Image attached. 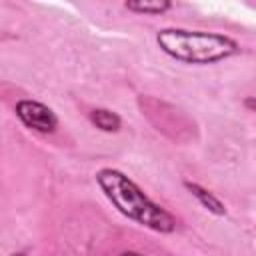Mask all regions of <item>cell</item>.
<instances>
[{
    "label": "cell",
    "instance_id": "6da1fadb",
    "mask_svg": "<svg viewBox=\"0 0 256 256\" xmlns=\"http://www.w3.org/2000/svg\"><path fill=\"white\" fill-rule=\"evenodd\" d=\"M96 182L112 206L126 218L160 234L174 232L176 220L170 212L154 204L126 174L114 168H102L96 172Z\"/></svg>",
    "mask_w": 256,
    "mask_h": 256
},
{
    "label": "cell",
    "instance_id": "7a4b0ae2",
    "mask_svg": "<svg viewBox=\"0 0 256 256\" xmlns=\"http://www.w3.org/2000/svg\"><path fill=\"white\" fill-rule=\"evenodd\" d=\"M156 44L170 58L186 64H214L240 50L238 42L226 34L184 28H162L156 34Z\"/></svg>",
    "mask_w": 256,
    "mask_h": 256
},
{
    "label": "cell",
    "instance_id": "3957f363",
    "mask_svg": "<svg viewBox=\"0 0 256 256\" xmlns=\"http://www.w3.org/2000/svg\"><path fill=\"white\" fill-rule=\"evenodd\" d=\"M16 116L20 118V122L26 128L42 132V134H52L58 126V118L52 112V108H48L46 104L36 102V100H18Z\"/></svg>",
    "mask_w": 256,
    "mask_h": 256
},
{
    "label": "cell",
    "instance_id": "277c9868",
    "mask_svg": "<svg viewBox=\"0 0 256 256\" xmlns=\"http://www.w3.org/2000/svg\"><path fill=\"white\" fill-rule=\"evenodd\" d=\"M184 186L190 190V194H192L208 212H212V214H216V216H224V214H226L224 204H222L210 190H206V188H202L200 184H194V182H184Z\"/></svg>",
    "mask_w": 256,
    "mask_h": 256
},
{
    "label": "cell",
    "instance_id": "5b68a950",
    "mask_svg": "<svg viewBox=\"0 0 256 256\" xmlns=\"http://www.w3.org/2000/svg\"><path fill=\"white\" fill-rule=\"evenodd\" d=\"M124 6H126V10L136 12V14L156 16V14H162V12L170 10L172 4L168 0H128Z\"/></svg>",
    "mask_w": 256,
    "mask_h": 256
},
{
    "label": "cell",
    "instance_id": "8992f818",
    "mask_svg": "<svg viewBox=\"0 0 256 256\" xmlns=\"http://www.w3.org/2000/svg\"><path fill=\"white\" fill-rule=\"evenodd\" d=\"M90 120L102 132H116V130H120V124H122L120 116L116 112H112V110H106V108L92 110L90 112Z\"/></svg>",
    "mask_w": 256,
    "mask_h": 256
},
{
    "label": "cell",
    "instance_id": "52a82bcc",
    "mask_svg": "<svg viewBox=\"0 0 256 256\" xmlns=\"http://www.w3.org/2000/svg\"><path fill=\"white\" fill-rule=\"evenodd\" d=\"M244 106H246L248 110H252V112H256V98H254V96H250V98H246V100H244Z\"/></svg>",
    "mask_w": 256,
    "mask_h": 256
},
{
    "label": "cell",
    "instance_id": "ba28073f",
    "mask_svg": "<svg viewBox=\"0 0 256 256\" xmlns=\"http://www.w3.org/2000/svg\"><path fill=\"white\" fill-rule=\"evenodd\" d=\"M120 256H142V254H138V252H124V254H120Z\"/></svg>",
    "mask_w": 256,
    "mask_h": 256
},
{
    "label": "cell",
    "instance_id": "9c48e42d",
    "mask_svg": "<svg viewBox=\"0 0 256 256\" xmlns=\"http://www.w3.org/2000/svg\"><path fill=\"white\" fill-rule=\"evenodd\" d=\"M10 256H26L24 252H16V254H10Z\"/></svg>",
    "mask_w": 256,
    "mask_h": 256
}]
</instances>
